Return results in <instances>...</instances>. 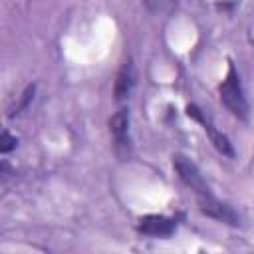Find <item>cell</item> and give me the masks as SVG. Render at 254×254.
Returning a JSON list of instances; mask_svg holds the SVG:
<instances>
[{"label":"cell","mask_w":254,"mask_h":254,"mask_svg":"<svg viewBox=\"0 0 254 254\" xmlns=\"http://www.w3.org/2000/svg\"><path fill=\"white\" fill-rule=\"evenodd\" d=\"M109 133L115 141V149L119 153L129 151V111L119 109L109 119Z\"/></svg>","instance_id":"5"},{"label":"cell","mask_w":254,"mask_h":254,"mask_svg":"<svg viewBox=\"0 0 254 254\" xmlns=\"http://www.w3.org/2000/svg\"><path fill=\"white\" fill-rule=\"evenodd\" d=\"M218 93H220V101L234 117L248 119V101L244 97L240 77H238V71L232 62H228V73H226V79L220 83Z\"/></svg>","instance_id":"1"},{"label":"cell","mask_w":254,"mask_h":254,"mask_svg":"<svg viewBox=\"0 0 254 254\" xmlns=\"http://www.w3.org/2000/svg\"><path fill=\"white\" fill-rule=\"evenodd\" d=\"M14 147H16V137H12L8 131H4L2 137H0V151H2V153H8V151H12Z\"/></svg>","instance_id":"10"},{"label":"cell","mask_w":254,"mask_h":254,"mask_svg":"<svg viewBox=\"0 0 254 254\" xmlns=\"http://www.w3.org/2000/svg\"><path fill=\"white\" fill-rule=\"evenodd\" d=\"M34 91H36V85H28V87H26V91L22 93L20 103H18V105L8 113V115H10V117H14V115H16V113H20L22 109H26V107H28V103L32 101V97H34Z\"/></svg>","instance_id":"9"},{"label":"cell","mask_w":254,"mask_h":254,"mask_svg":"<svg viewBox=\"0 0 254 254\" xmlns=\"http://www.w3.org/2000/svg\"><path fill=\"white\" fill-rule=\"evenodd\" d=\"M145 4L155 14H169L177 6V0H145Z\"/></svg>","instance_id":"8"},{"label":"cell","mask_w":254,"mask_h":254,"mask_svg":"<svg viewBox=\"0 0 254 254\" xmlns=\"http://www.w3.org/2000/svg\"><path fill=\"white\" fill-rule=\"evenodd\" d=\"M173 167H175L179 179H181L190 190H194V194H196L198 200L214 196V194L210 192V187L206 185L202 173L198 171V167H196L189 157H185V155H175V157H173Z\"/></svg>","instance_id":"2"},{"label":"cell","mask_w":254,"mask_h":254,"mask_svg":"<svg viewBox=\"0 0 254 254\" xmlns=\"http://www.w3.org/2000/svg\"><path fill=\"white\" fill-rule=\"evenodd\" d=\"M135 79H137V73H135V65L131 60L123 62V65L119 67L117 71V79H115V99L121 101V99H127L135 87Z\"/></svg>","instance_id":"7"},{"label":"cell","mask_w":254,"mask_h":254,"mask_svg":"<svg viewBox=\"0 0 254 254\" xmlns=\"http://www.w3.org/2000/svg\"><path fill=\"white\" fill-rule=\"evenodd\" d=\"M198 206H200V210H202L206 216H212V218L222 220V222L232 224V226H236V224H238V216H236V212H234L228 204L220 202L216 196H210V198H202V200H198Z\"/></svg>","instance_id":"6"},{"label":"cell","mask_w":254,"mask_h":254,"mask_svg":"<svg viewBox=\"0 0 254 254\" xmlns=\"http://www.w3.org/2000/svg\"><path fill=\"white\" fill-rule=\"evenodd\" d=\"M187 115L192 117V119H196V121L202 125V129L208 133V137H210V141H212V145L216 147L218 153H222L224 157H234V149H232L228 137L222 135L218 129H214V125L204 117V113H202L196 105H187Z\"/></svg>","instance_id":"3"},{"label":"cell","mask_w":254,"mask_h":254,"mask_svg":"<svg viewBox=\"0 0 254 254\" xmlns=\"http://www.w3.org/2000/svg\"><path fill=\"white\" fill-rule=\"evenodd\" d=\"M177 228L175 218L163 216V214H147L141 216L137 222V230L149 236H169Z\"/></svg>","instance_id":"4"}]
</instances>
